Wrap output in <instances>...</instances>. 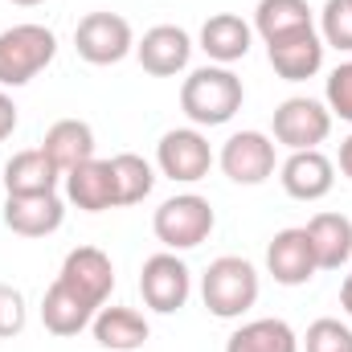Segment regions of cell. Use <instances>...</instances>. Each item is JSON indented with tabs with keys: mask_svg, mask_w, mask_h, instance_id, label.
<instances>
[{
	"mask_svg": "<svg viewBox=\"0 0 352 352\" xmlns=\"http://www.w3.org/2000/svg\"><path fill=\"white\" fill-rule=\"evenodd\" d=\"M324 50H328L324 37H320L316 29H303V33H291V37L270 41V45H266V58H270V66H274L278 78H287V82H307V78L320 74Z\"/></svg>",
	"mask_w": 352,
	"mask_h": 352,
	"instance_id": "13",
	"label": "cell"
},
{
	"mask_svg": "<svg viewBox=\"0 0 352 352\" xmlns=\"http://www.w3.org/2000/svg\"><path fill=\"white\" fill-rule=\"evenodd\" d=\"M242 78L230 66H201L180 87V111L192 127H221L242 111Z\"/></svg>",
	"mask_w": 352,
	"mask_h": 352,
	"instance_id": "1",
	"label": "cell"
},
{
	"mask_svg": "<svg viewBox=\"0 0 352 352\" xmlns=\"http://www.w3.org/2000/svg\"><path fill=\"white\" fill-rule=\"evenodd\" d=\"M320 37H324V45H332L340 54H352V4L349 0H328L320 8Z\"/></svg>",
	"mask_w": 352,
	"mask_h": 352,
	"instance_id": "26",
	"label": "cell"
},
{
	"mask_svg": "<svg viewBox=\"0 0 352 352\" xmlns=\"http://www.w3.org/2000/svg\"><path fill=\"white\" fill-rule=\"evenodd\" d=\"M140 295H144V303L152 311L173 316L192 295V270L184 266V258H176L173 250H160L140 270Z\"/></svg>",
	"mask_w": 352,
	"mask_h": 352,
	"instance_id": "7",
	"label": "cell"
},
{
	"mask_svg": "<svg viewBox=\"0 0 352 352\" xmlns=\"http://www.w3.org/2000/svg\"><path fill=\"white\" fill-rule=\"evenodd\" d=\"M41 152L54 160L58 173L66 176V173H74L78 164L94 160V131H90V123H82V119H58L45 131Z\"/></svg>",
	"mask_w": 352,
	"mask_h": 352,
	"instance_id": "20",
	"label": "cell"
},
{
	"mask_svg": "<svg viewBox=\"0 0 352 352\" xmlns=\"http://www.w3.org/2000/svg\"><path fill=\"white\" fill-rule=\"evenodd\" d=\"M217 164L234 184H266L274 176V140L263 131H234L221 144Z\"/></svg>",
	"mask_w": 352,
	"mask_h": 352,
	"instance_id": "9",
	"label": "cell"
},
{
	"mask_svg": "<svg viewBox=\"0 0 352 352\" xmlns=\"http://www.w3.org/2000/svg\"><path fill=\"white\" fill-rule=\"evenodd\" d=\"M303 352H352V328L332 320V316H324V320L307 324Z\"/></svg>",
	"mask_w": 352,
	"mask_h": 352,
	"instance_id": "27",
	"label": "cell"
},
{
	"mask_svg": "<svg viewBox=\"0 0 352 352\" xmlns=\"http://www.w3.org/2000/svg\"><path fill=\"white\" fill-rule=\"evenodd\" d=\"M254 45V25H246L238 12H213L201 25V50L213 66H234L250 54Z\"/></svg>",
	"mask_w": 352,
	"mask_h": 352,
	"instance_id": "16",
	"label": "cell"
},
{
	"mask_svg": "<svg viewBox=\"0 0 352 352\" xmlns=\"http://www.w3.org/2000/svg\"><path fill=\"white\" fill-rule=\"evenodd\" d=\"M58 180H62V173L54 168V160H50L41 148H25V152H16V156L4 164V176H0V184L8 188V197L58 192Z\"/></svg>",
	"mask_w": 352,
	"mask_h": 352,
	"instance_id": "19",
	"label": "cell"
},
{
	"mask_svg": "<svg viewBox=\"0 0 352 352\" xmlns=\"http://www.w3.org/2000/svg\"><path fill=\"white\" fill-rule=\"evenodd\" d=\"M266 270L283 287H303V283L316 278L320 266H316V250H311V238H307L303 226L299 230H278L270 238V246H266Z\"/></svg>",
	"mask_w": 352,
	"mask_h": 352,
	"instance_id": "11",
	"label": "cell"
},
{
	"mask_svg": "<svg viewBox=\"0 0 352 352\" xmlns=\"http://www.w3.org/2000/svg\"><path fill=\"white\" fill-rule=\"evenodd\" d=\"M90 320H94V307H90L87 299H78L66 283H50V291L41 295V324H45V332H54V336H78L82 328H90Z\"/></svg>",
	"mask_w": 352,
	"mask_h": 352,
	"instance_id": "22",
	"label": "cell"
},
{
	"mask_svg": "<svg viewBox=\"0 0 352 352\" xmlns=\"http://www.w3.org/2000/svg\"><path fill=\"white\" fill-rule=\"evenodd\" d=\"M90 332H94V340L102 349H111V352H135V349H144L148 336H152L148 320L135 307H98L94 320H90Z\"/></svg>",
	"mask_w": 352,
	"mask_h": 352,
	"instance_id": "18",
	"label": "cell"
},
{
	"mask_svg": "<svg viewBox=\"0 0 352 352\" xmlns=\"http://www.w3.org/2000/svg\"><path fill=\"white\" fill-rule=\"evenodd\" d=\"M25 320H29V307H25V295L8 283H0V340H12L25 332Z\"/></svg>",
	"mask_w": 352,
	"mask_h": 352,
	"instance_id": "29",
	"label": "cell"
},
{
	"mask_svg": "<svg viewBox=\"0 0 352 352\" xmlns=\"http://www.w3.org/2000/svg\"><path fill=\"white\" fill-rule=\"evenodd\" d=\"M336 164H340V173L352 180V135L349 140H340V156H336Z\"/></svg>",
	"mask_w": 352,
	"mask_h": 352,
	"instance_id": "31",
	"label": "cell"
},
{
	"mask_svg": "<svg viewBox=\"0 0 352 352\" xmlns=\"http://www.w3.org/2000/svg\"><path fill=\"white\" fill-rule=\"evenodd\" d=\"M111 173H115V188H119V205H140L152 188H156V173L144 156L135 152H119L111 156Z\"/></svg>",
	"mask_w": 352,
	"mask_h": 352,
	"instance_id": "25",
	"label": "cell"
},
{
	"mask_svg": "<svg viewBox=\"0 0 352 352\" xmlns=\"http://www.w3.org/2000/svg\"><path fill=\"white\" fill-rule=\"evenodd\" d=\"M278 180H283L287 197H295V201H324L336 184V164L320 148L291 152L278 168Z\"/></svg>",
	"mask_w": 352,
	"mask_h": 352,
	"instance_id": "14",
	"label": "cell"
},
{
	"mask_svg": "<svg viewBox=\"0 0 352 352\" xmlns=\"http://www.w3.org/2000/svg\"><path fill=\"white\" fill-rule=\"evenodd\" d=\"M349 4H352V0H349Z\"/></svg>",
	"mask_w": 352,
	"mask_h": 352,
	"instance_id": "34",
	"label": "cell"
},
{
	"mask_svg": "<svg viewBox=\"0 0 352 352\" xmlns=\"http://www.w3.org/2000/svg\"><path fill=\"white\" fill-rule=\"evenodd\" d=\"M156 168L176 184H197L213 168V148L197 127H176L164 131L156 144Z\"/></svg>",
	"mask_w": 352,
	"mask_h": 352,
	"instance_id": "8",
	"label": "cell"
},
{
	"mask_svg": "<svg viewBox=\"0 0 352 352\" xmlns=\"http://www.w3.org/2000/svg\"><path fill=\"white\" fill-rule=\"evenodd\" d=\"M58 283H66L78 299H87L90 307H107L111 291H115V266L107 258V250L98 246H78L66 254V263L58 270Z\"/></svg>",
	"mask_w": 352,
	"mask_h": 352,
	"instance_id": "10",
	"label": "cell"
},
{
	"mask_svg": "<svg viewBox=\"0 0 352 352\" xmlns=\"http://www.w3.org/2000/svg\"><path fill=\"white\" fill-rule=\"evenodd\" d=\"M213 226H217V213H213V205H209L201 192H176V197H168V201L156 209V217H152L156 238H160L164 250H173V254L201 246V242L213 234Z\"/></svg>",
	"mask_w": 352,
	"mask_h": 352,
	"instance_id": "4",
	"label": "cell"
},
{
	"mask_svg": "<svg viewBox=\"0 0 352 352\" xmlns=\"http://www.w3.org/2000/svg\"><path fill=\"white\" fill-rule=\"evenodd\" d=\"M226 352H299V336L287 320H250L242 324L230 340H226Z\"/></svg>",
	"mask_w": 352,
	"mask_h": 352,
	"instance_id": "24",
	"label": "cell"
},
{
	"mask_svg": "<svg viewBox=\"0 0 352 352\" xmlns=\"http://www.w3.org/2000/svg\"><path fill=\"white\" fill-rule=\"evenodd\" d=\"M303 29H316L307 0H258V8H254V33L263 37L266 45L278 41V37L303 33Z\"/></svg>",
	"mask_w": 352,
	"mask_h": 352,
	"instance_id": "23",
	"label": "cell"
},
{
	"mask_svg": "<svg viewBox=\"0 0 352 352\" xmlns=\"http://www.w3.org/2000/svg\"><path fill=\"white\" fill-rule=\"evenodd\" d=\"M58 54V37L45 25H12L0 33V87L33 82Z\"/></svg>",
	"mask_w": 352,
	"mask_h": 352,
	"instance_id": "3",
	"label": "cell"
},
{
	"mask_svg": "<svg viewBox=\"0 0 352 352\" xmlns=\"http://www.w3.org/2000/svg\"><path fill=\"white\" fill-rule=\"evenodd\" d=\"M332 135V111L328 102H316V98H287L274 107V140L291 152H307V148H320L324 140Z\"/></svg>",
	"mask_w": 352,
	"mask_h": 352,
	"instance_id": "6",
	"label": "cell"
},
{
	"mask_svg": "<svg viewBox=\"0 0 352 352\" xmlns=\"http://www.w3.org/2000/svg\"><path fill=\"white\" fill-rule=\"evenodd\" d=\"M12 131H16V102H12V98L4 94V87H0V144H4Z\"/></svg>",
	"mask_w": 352,
	"mask_h": 352,
	"instance_id": "30",
	"label": "cell"
},
{
	"mask_svg": "<svg viewBox=\"0 0 352 352\" xmlns=\"http://www.w3.org/2000/svg\"><path fill=\"white\" fill-rule=\"evenodd\" d=\"M74 50L90 66H115L135 54V33L119 12H87L74 29Z\"/></svg>",
	"mask_w": 352,
	"mask_h": 352,
	"instance_id": "5",
	"label": "cell"
},
{
	"mask_svg": "<svg viewBox=\"0 0 352 352\" xmlns=\"http://www.w3.org/2000/svg\"><path fill=\"white\" fill-rule=\"evenodd\" d=\"M324 98H328L332 119H344V123H352V62H340V66L328 74Z\"/></svg>",
	"mask_w": 352,
	"mask_h": 352,
	"instance_id": "28",
	"label": "cell"
},
{
	"mask_svg": "<svg viewBox=\"0 0 352 352\" xmlns=\"http://www.w3.org/2000/svg\"><path fill=\"white\" fill-rule=\"evenodd\" d=\"M201 299H205L209 316L242 320L258 303V270H254V263L238 258V254L213 258L209 270H205V278H201Z\"/></svg>",
	"mask_w": 352,
	"mask_h": 352,
	"instance_id": "2",
	"label": "cell"
},
{
	"mask_svg": "<svg viewBox=\"0 0 352 352\" xmlns=\"http://www.w3.org/2000/svg\"><path fill=\"white\" fill-rule=\"evenodd\" d=\"M12 4H21V8H37V4H45V0H12Z\"/></svg>",
	"mask_w": 352,
	"mask_h": 352,
	"instance_id": "33",
	"label": "cell"
},
{
	"mask_svg": "<svg viewBox=\"0 0 352 352\" xmlns=\"http://www.w3.org/2000/svg\"><path fill=\"white\" fill-rule=\"evenodd\" d=\"M135 58L152 78H173L192 58V37L180 25H156L135 41Z\"/></svg>",
	"mask_w": 352,
	"mask_h": 352,
	"instance_id": "12",
	"label": "cell"
},
{
	"mask_svg": "<svg viewBox=\"0 0 352 352\" xmlns=\"http://www.w3.org/2000/svg\"><path fill=\"white\" fill-rule=\"evenodd\" d=\"M66 221V201L58 192H37V197H8L4 201V226L21 238H45L62 230Z\"/></svg>",
	"mask_w": 352,
	"mask_h": 352,
	"instance_id": "15",
	"label": "cell"
},
{
	"mask_svg": "<svg viewBox=\"0 0 352 352\" xmlns=\"http://www.w3.org/2000/svg\"><path fill=\"white\" fill-rule=\"evenodd\" d=\"M303 230L311 238L320 270H340L352 263V221L344 213H316Z\"/></svg>",
	"mask_w": 352,
	"mask_h": 352,
	"instance_id": "21",
	"label": "cell"
},
{
	"mask_svg": "<svg viewBox=\"0 0 352 352\" xmlns=\"http://www.w3.org/2000/svg\"><path fill=\"white\" fill-rule=\"evenodd\" d=\"M66 180V201L78 205L82 213H102V209H115L119 205V188H115V173H111V160H87L78 164L74 173L62 176Z\"/></svg>",
	"mask_w": 352,
	"mask_h": 352,
	"instance_id": "17",
	"label": "cell"
},
{
	"mask_svg": "<svg viewBox=\"0 0 352 352\" xmlns=\"http://www.w3.org/2000/svg\"><path fill=\"white\" fill-rule=\"evenodd\" d=\"M340 307H344V316L352 320V270H349V278H344V287H340Z\"/></svg>",
	"mask_w": 352,
	"mask_h": 352,
	"instance_id": "32",
	"label": "cell"
}]
</instances>
